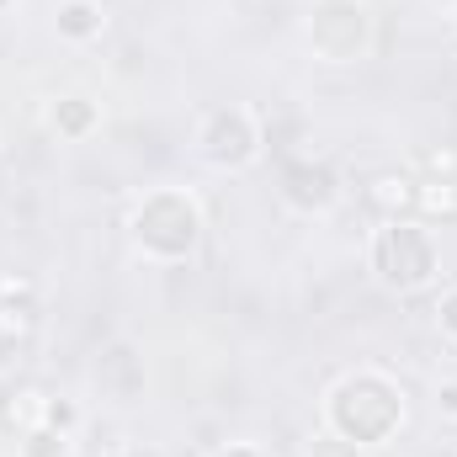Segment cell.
Returning <instances> with one entry per match:
<instances>
[{
    "instance_id": "cell-14",
    "label": "cell",
    "mask_w": 457,
    "mask_h": 457,
    "mask_svg": "<svg viewBox=\"0 0 457 457\" xmlns=\"http://www.w3.org/2000/svg\"><path fill=\"white\" fill-rule=\"evenodd\" d=\"M436 330L457 345V287H447V293L436 298Z\"/></svg>"
},
{
    "instance_id": "cell-16",
    "label": "cell",
    "mask_w": 457,
    "mask_h": 457,
    "mask_svg": "<svg viewBox=\"0 0 457 457\" xmlns=\"http://www.w3.org/2000/svg\"><path fill=\"white\" fill-rule=\"evenodd\" d=\"M112 457H160V453H149V447H117Z\"/></svg>"
},
{
    "instance_id": "cell-12",
    "label": "cell",
    "mask_w": 457,
    "mask_h": 457,
    "mask_svg": "<svg viewBox=\"0 0 457 457\" xmlns=\"http://www.w3.org/2000/svg\"><path fill=\"white\" fill-rule=\"evenodd\" d=\"M303 457H361V447H356V442H341L336 431H320V436L303 447Z\"/></svg>"
},
{
    "instance_id": "cell-4",
    "label": "cell",
    "mask_w": 457,
    "mask_h": 457,
    "mask_svg": "<svg viewBox=\"0 0 457 457\" xmlns=\"http://www.w3.org/2000/svg\"><path fill=\"white\" fill-rule=\"evenodd\" d=\"M303 37L314 48V59L325 64H356L372 54V16L361 0H314Z\"/></svg>"
},
{
    "instance_id": "cell-9",
    "label": "cell",
    "mask_w": 457,
    "mask_h": 457,
    "mask_svg": "<svg viewBox=\"0 0 457 457\" xmlns=\"http://www.w3.org/2000/svg\"><path fill=\"white\" fill-rule=\"evenodd\" d=\"M367 203L383 213V219H415V203H420V181L415 176H378L367 187Z\"/></svg>"
},
{
    "instance_id": "cell-18",
    "label": "cell",
    "mask_w": 457,
    "mask_h": 457,
    "mask_svg": "<svg viewBox=\"0 0 457 457\" xmlns=\"http://www.w3.org/2000/svg\"><path fill=\"white\" fill-rule=\"evenodd\" d=\"M442 5H453V11H457V0H442Z\"/></svg>"
},
{
    "instance_id": "cell-5",
    "label": "cell",
    "mask_w": 457,
    "mask_h": 457,
    "mask_svg": "<svg viewBox=\"0 0 457 457\" xmlns=\"http://www.w3.org/2000/svg\"><path fill=\"white\" fill-rule=\"evenodd\" d=\"M261 149H266V133L250 107H213L197 122V154L213 170H250Z\"/></svg>"
},
{
    "instance_id": "cell-8",
    "label": "cell",
    "mask_w": 457,
    "mask_h": 457,
    "mask_svg": "<svg viewBox=\"0 0 457 457\" xmlns=\"http://www.w3.org/2000/svg\"><path fill=\"white\" fill-rule=\"evenodd\" d=\"M48 128H54L64 144H80V138H91V133L102 128V107H96L91 96L70 91V96H59V102L48 107Z\"/></svg>"
},
{
    "instance_id": "cell-3",
    "label": "cell",
    "mask_w": 457,
    "mask_h": 457,
    "mask_svg": "<svg viewBox=\"0 0 457 457\" xmlns=\"http://www.w3.org/2000/svg\"><path fill=\"white\" fill-rule=\"evenodd\" d=\"M367 266L388 293H426L442 277V245L426 219H378Z\"/></svg>"
},
{
    "instance_id": "cell-7",
    "label": "cell",
    "mask_w": 457,
    "mask_h": 457,
    "mask_svg": "<svg viewBox=\"0 0 457 457\" xmlns=\"http://www.w3.org/2000/svg\"><path fill=\"white\" fill-rule=\"evenodd\" d=\"M54 32L70 48H91L107 32V5L102 0H59L54 5Z\"/></svg>"
},
{
    "instance_id": "cell-15",
    "label": "cell",
    "mask_w": 457,
    "mask_h": 457,
    "mask_svg": "<svg viewBox=\"0 0 457 457\" xmlns=\"http://www.w3.org/2000/svg\"><path fill=\"white\" fill-rule=\"evenodd\" d=\"M219 457H266L261 447H245V442H234V447H224Z\"/></svg>"
},
{
    "instance_id": "cell-11",
    "label": "cell",
    "mask_w": 457,
    "mask_h": 457,
    "mask_svg": "<svg viewBox=\"0 0 457 457\" xmlns=\"http://www.w3.org/2000/svg\"><path fill=\"white\" fill-rule=\"evenodd\" d=\"M43 426H59V431H80V404L75 399H64V394H54V399H43Z\"/></svg>"
},
{
    "instance_id": "cell-2",
    "label": "cell",
    "mask_w": 457,
    "mask_h": 457,
    "mask_svg": "<svg viewBox=\"0 0 457 457\" xmlns=\"http://www.w3.org/2000/svg\"><path fill=\"white\" fill-rule=\"evenodd\" d=\"M128 239L144 261H160V266H176V261H192V250L203 245V208L192 192L181 187H154L133 203L128 213Z\"/></svg>"
},
{
    "instance_id": "cell-17",
    "label": "cell",
    "mask_w": 457,
    "mask_h": 457,
    "mask_svg": "<svg viewBox=\"0 0 457 457\" xmlns=\"http://www.w3.org/2000/svg\"><path fill=\"white\" fill-rule=\"evenodd\" d=\"M11 5H16V0H0V11H11Z\"/></svg>"
},
{
    "instance_id": "cell-13",
    "label": "cell",
    "mask_w": 457,
    "mask_h": 457,
    "mask_svg": "<svg viewBox=\"0 0 457 457\" xmlns=\"http://www.w3.org/2000/svg\"><path fill=\"white\" fill-rule=\"evenodd\" d=\"M431 410H436V420H453L457 426V378H436V388H431Z\"/></svg>"
},
{
    "instance_id": "cell-1",
    "label": "cell",
    "mask_w": 457,
    "mask_h": 457,
    "mask_svg": "<svg viewBox=\"0 0 457 457\" xmlns=\"http://www.w3.org/2000/svg\"><path fill=\"white\" fill-rule=\"evenodd\" d=\"M404 426V388L378 372V367H356L330 383L325 394V431H336L341 442L356 447H383L394 442Z\"/></svg>"
},
{
    "instance_id": "cell-10",
    "label": "cell",
    "mask_w": 457,
    "mask_h": 457,
    "mask_svg": "<svg viewBox=\"0 0 457 457\" xmlns=\"http://www.w3.org/2000/svg\"><path fill=\"white\" fill-rule=\"evenodd\" d=\"M21 457H75V436L37 420V426L21 431Z\"/></svg>"
},
{
    "instance_id": "cell-6",
    "label": "cell",
    "mask_w": 457,
    "mask_h": 457,
    "mask_svg": "<svg viewBox=\"0 0 457 457\" xmlns=\"http://www.w3.org/2000/svg\"><path fill=\"white\" fill-rule=\"evenodd\" d=\"M282 203L303 219H320L341 203V176L325 160H287L282 165Z\"/></svg>"
}]
</instances>
